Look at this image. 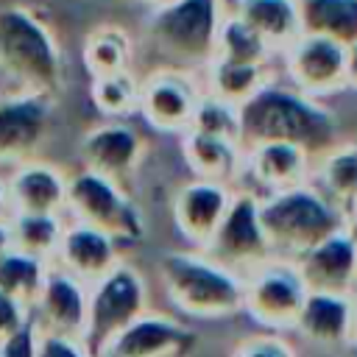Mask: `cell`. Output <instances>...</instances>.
<instances>
[{
  "mask_svg": "<svg viewBox=\"0 0 357 357\" xmlns=\"http://www.w3.org/2000/svg\"><path fill=\"white\" fill-rule=\"evenodd\" d=\"M296 268L307 290L324 293H354L357 290V234L343 226L298 254Z\"/></svg>",
  "mask_w": 357,
  "mask_h": 357,
  "instance_id": "16",
  "label": "cell"
},
{
  "mask_svg": "<svg viewBox=\"0 0 357 357\" xmlns=\"http://www.w3.org/2000/svg\"><path fill=\"white\" fill-rule=\"evenodd\" d=\"M346 89L357 92V42L346 45Z\"/></svg>",
  "mask_w": 357,
  "mask_h": 357,
  "instance_id": "37",
  "label": "cell"
},
{
  "mask_svg": "<svg viewBox=\"0 0 357 357\" xmlns=\"http://www.w3.org/2000/svg\"><path fill=\"white\" fill-rule=\"evenodd\" d=\"M307 284L293 259L271 257L243 276V312L268 329H293Z\"/></svg>",
  "mask_w": 357,
  "mask_h": 357,
  "instance_id": "9",
  "label": "cell"
},
{
  "mask_svg": "<svg viewBox=\"0 0 357 357\" xmlns=\"http://www.w3.org/2000/svg\"><path fill=\"white\" fill-rule=\"evenodd\" d=\"M310 173H312V153L296 142L265 139L245 145L243 178H251V190H257L259 195L310 181Z\"/></svg>",
  "mask_w": 357,
  "mask_h": 357,
  "instance_id": "20",
  "label": "cell"
},
{
  "mask_svg": "<svg viewBox=\"0 0 357 357\" xmlns=\"http://www.w3.org/2000/svg\"><path fill=\"white\" fill-rule=\"evenodd\" d=\"M64 50L53 25L25 3L0 6V95H59Z\"/></svg>",
  "mask_w": 357,
  "mask_h": 357,
  "instance_id": "2",
  "label": "cell"
},
{
  "mask_svg": "<svg viewBox=\"0 0 357 357\" xmlns=\"http://www.w3.org/2000/svg\"><path fill=\"white\" fill-rule=\"evenodd\" d=\"M64 218L100 229L120 245L137 243L145 234L142 212L126 192V187L86 167H75L67 173Z\"/></svg>",
  "mask_w": 357,
  "mask_h": 357,
  "instance_id": "7",
  "label": "cell"
},
{
  "mask_svg": "<svg viewBox=\"0 0 357 357\" xmlns=\"http://www.w3.org/2000/svg\"><path fill=\"white\" fill-rule=\"evenodd\" d=\"M36 357H86L75 340L36 335Z\"/></svg>",
  "mask_w": 357,
  "mask_h": 357,
  "instance_id": "36",
  "label": "cell"
},
{
  "mask_svg": "<svg viewBox=\"0 0 357 357\" xmlns=\"http://www.w3.org/2000/svg\"><path fill=\"white\" fill-rule=\"evenodd\" d=\"M273 78L271 64H245L229 59H212L201 70V89L226 100V103H245L257 89H262Z\"/></svg>",
  "mask_w": 357,
  "mask_h": 357,
  "instance_id": "25",
  "label": "cell"
},
{
  "mask_svg": "<svg viewBox=\"0 0 357 357\" xmlns=\"http://www.w3.org/2000/svg\"><path fill=\"white\" fill-rule=\"evenodd\" d=\"M25 321H28V310L22 304H17L11 296L0 293V343L6 337H11Z\"/></svg>",
  "mask_w": 357,
  "mask_h": 357,
  "instance_id": "35",
  "label": "cell"
},
{
  "mask_svg": "<svg viewBox=\"0 0 357 357\" xmlns=\"http://www.w3.org/2000/svg\"><path fill=\"white\" fill-rule=\"evenodd\" d=\"M156 271L170 304L190 318L212 321L243 312V276L198 248L165 251Z\"/></svg>",
  "mask_w": 357,
  "mask_h": 357,
  "instance_id": "4",
  "label": "cell"
},
{
  "mask_svg": "<svg viewBox=\"0 0 357 357\" xmlns=\"http://www.w3.org/2000/svg\"><path fill=\"white\" fill-rule=\"evenodd\" d=\"M86 293L89 287L84 282H78L56 265H47L42 287L28 310V321L36 329V335L78 343L86 321Z\"/></svg>",
  "mask_w": 357,
  "mask_h": 357,
  "instance_id": "14",
  "label": "cell"
},
{
  "mask_svg": "<svg viewBox=\"0 0 357 357\" xmlns=\"http://www.w3.org/2000/svg\"><path fill=\"white\" fill-rule=\"evenodd\" d=\"M301 33L329 36L340 45L357 42V0H298Z\"/></svg>",
  "mask_w": 357,
  "mask_h": 357,
  "instance_id": "27",
  "label": "cell"
},
{
  "mask_svg": "<svg viewBox=\"0 0 357 357\" xmlns=\"http://www.w3.org/2000/svg\"><path fill=\"white\" fill-rule=\"evenodd\" d=\"M81 61L89 78L131 70L134 61L131 36L120 25H98L86 33L81 45Z\"/></svg>",
  "mask_w": 357,
  "mask_h": 357,
  "instance_id": "26",
  "label": "cell"
},
{
  "mask_svg": "<svg viewBox=\"0 0 357 357\" xmlns=\"http://www.w3.org/2000/svg\"><path fill=\"white\" fill-rule=\"evenodd\" d=\"M198 343V335L173 315L145 310L131 321L100 357H187Z\"/></svg>",
  "mask_w": 357,
  "mask_h": 357,
  "instance_id": "15",
  "label": "cell"
},
{
  "mask_svg": "<svg viewBox=\"0 0 357 357\" xmlns=\"http://www.w3.org/2000/svg\"><path fill=\"white\" fill-rule=\"evenodd\" d=\"M231 357H296V351L279 335H254L240 340Z\"/></svg>",
  "mask_w": 357,
  "mask_h": 357,
  "instance_id": "33",
  "label": "cell"
},
{
  "mask_svg": "<svg viewBox=\"0 0 357 357\" xmlns=\"http://www.w3.org/2000/svg\"><path fill=\"white\" fill-rule=\"evenodd\" d=\"M190 128L240 142V112L234 103H226L209 92H201V100L195 106V117H192Z\"/></svg>",
  "mask_w": 357,
  "mask_h": 357,
  "instance_id": "32",
  "label": "cell"
},
{
  "mask_svg": "<svg viewBox=\"0 0 357 357\" xmlns=\"http://www.w3.org/2000/svg\"><path fill=\"white\" fill-rule=\"evenodd\" d=\"M215 56L229 59V61H245V64H271L276 53L268 47V42L254 28H248L240 17H234L226 8L220 28H218Z\"/></svg>",
  "mask_w": 357,
  "mask_h": 357,
  "instance_id": "30",
  "label": "cell"
},
{
  "mask_svg": "<svg viewBox=\"0 0 357 357\" xmlns=\"http://www.w3.org/2000/svg\"><path fill=\"white\" fill-rule=\"evenodd\" d=\"M351 301L354 293H324L307 290V298L296 315L293 329H298L307 340L321 346H346L349 324H351Z\"/></svg>",
  "mask_w": 357,
  "mask_h": 357,
  "instance_id": "22",
  "label": "cell"
},
{
  "mask_svg": "<svg viewBox=\"0 0 357 357\" xmlns=\"http://www.w3.org/2000/svg\"><path fill=\"white\" fill-rule=\"evenodd\" d=\"M11 206H8V192H6V178L0 176V223H8Z\"/></svg>",
  "mask_w": 357,
  "mask_h": 357,
  "instance_id": "38",
  "label": "cell"
},
{
  "mask_svg": "<svg viewBox=\"0 0 357 357\" xmlns=\"http://www.w3.org/2000/svg\"><path fill=\"white\" fill-rule=\"evenodd\" d=\"M231 195H234L231 184L192 176L173 195V223H176V231L192 248L201 251L209 243V237L215 234L218 223L223 220Z\"/></svg>",
  "mask_w": 357,
  "mask_h": 357,
  "instance_id": "18",
  "label": "cell"
},
{
  "mask_svg": "<svg viewBox=\"0 0 357 357\" xmlns=\"http://www.w3.org/2000/svg\"><path fill=\"white\" fill-rule=\"evenodd\" d=\"M284 78L293 89L324 100L346 89V45L318 36L298 33L284 50Z\"/></svg>",
  "mask_w": 357,
  "mask_h": 357,
  "instance_id": "12",
  "label": "cell"
},
{
  "mask_svg": "<svg viewBox=\"0 0 357 357\" xmlns=\"http://www.w3.org/2000/svg\"><path fill=\"white\" fill-rule=\"evenodd\" d=\"M226 0H173L145 17V42L162 59L159 67L204 70L215 59Z\"/></svg>",
  "mask_w": 357,
  "mask_h": 357,
  "instance_id": "5",
  "label": "cell"
},
{
  "mask_svg": "<svg viewBox=\"0 0 357 357\" xmlns=\"http://www.w3.org/2000/svg\"><path fill=\"white\" fill-rule=\"evenodd\" d=\"M259 220L273 257L296 259L332 231L349 226L346 212L312 181L259 195Z\"/></svg>",
  "mask_w": 357,
  "mask_h": 357,
  "instance_id": "3",
  "label": "cell"
},
{
  "mask_svg": "<svg viewBox=\"0 0 357 357\" xmlns=\"http://www.w3.org/2000/svg\"><path fill=\"white\" fill-rule=\"evenodd\" d=\"M310 181L343 212L357 201V142H335L312 159Z\"/></svg>",
  "mask_w": 357,
  "mask_h": 357,
  "instance_id": "24",
  "label": "cell"
},
{
  "mask_svg": "<svg viewBox=\"0 0 357 357\" xmlns=\"http://www.w3.org/2000/svg\"><path fill=\"white\" fill-rule=\"evenodd\" d=\"M201 92V81H195L192 73L178 67H156L139 78L137 114H142L153 131L181 137L192 126Z\"/></svg>",
  "mask_w": 357,
  "mask_h": 357,
  "instance_id": "11",
  "label": "cell"
},
{
  "mask_svg": "<svg viewBox=\"0 0 357 357\" xmlns=\"http://www.w3.org/2000/svg\"><path fill=\"white\" fill-rule=\"evenodd\" d=\"M8 248H11V245H8V226L0 223V257H3Z\"/></svg>",
  "mask_w": 357,
  "mask_h": 357,
  "instance_id": "40",
  "label": "cell"
},
{
  "mask_svg": "<svg viewBox=\"0 0 357 357\" xmlns=\"http://www.w3.org/2000/svg\"><path fill=\"white\" fill-rule=\"evenodd\" d=\"M145 137L128 120H100L78 139V167L126 184L145 159Z\"/></svg>",
  "mask_w": 357,
  "mask_h": 357,
  "instance_id": "13",
  "label": "cell"
},
{
  "mask_svg": "<svg viewBox=\"0 0 357 357\" xmlns=\"http://www.w3.org/2000/svg\"><path fill=\"white\" fill-rule=\"evenodd\" d=\"M206 257L223 268L245 276L257 265L273 257L262 220H259V192L251 187H234L229 209L218 223L209 243L201 248Z\"/></svg>",
  "mask_w": 357,
  "mask_h": 357,
  "instance_id": "8",
  "label": "cell"
},
{
  "mask_svg": "<svg viewBox=\"0 0 357 357\" xmlns=\"http://www.w3.org/2000/svg\"><path fill=\"white\" fill-rule=\"evenodd\" d=\"M346 218H349V229H351V231L357 234V201L351 204V209L346 212Z\"/></svg>",
  "mask_w": 357,
  "mask_h": 357,
  "instance_id": "41",
  "label": "cell"
},
{
  "mask_svg": "<svg viewBox=\"0 0 357 357\" xmlns=\"http://www.w3.org/2000/svg\"><path fill=\"white\" fill-rule=\"evenodd\" d=\"M0 357H36V329L25 321L11 337L0 343Z\"/></svg>",
  "mask_w": 357,
  "mask_h": 357,
  "instance_id": "34",
  "label": "cell"
},
{
  "mask_svg": "<svg viewBox=\"0 0 357 357\" xmlns=\"http://www.w3.org/2000/svg\"><path fill=\"white\" fill-rule=\"evenodd\" d=\"M346 346L357 349V293H354V301H351V324H349V340Z\"/></svg>",
  "mask_w": 357,
  "mask_h": 357,
  "instance_id": "39",
  "label": "cell"
},
{
  "mask_svg": "<svg viewBox=\"0 0 357 357\" xmlns=\"http://www.w3.org/2000/svg\"><path fill=\"white\" fill-rule=\"evenodd\" d=\"M67 218L64 215H11L8 218V245L20 254L50 262L61 240Z\"/></svg>",
  "mask_w": 357,
  "mask_h": 357,
  "instance_id": "28",
  "label": "cell"
},
{
  "mask_svg": "<svg viewBox=\"0 0 357 357\" xmlns=\"http://www.w3.org/2000/svg\"><path fill=\"white\" fill-rule=\"evenodd\" d=\"M56 126L53 95H0V176L42 156Z\"/></svg>",
  "mask_w": 357,
  "mask_h": 357,
  "instance_id": "10",
  "label": "cell"
},
{
  "mask_svg": "<svg viewBox=\"0 0 357 357\" xmlns=\"http://www.w3.org/2000/svg\"><path fill=\"white\" fill-rule=\"evenodd\" d=\"M181 156L192 176L198 178H215L223 184H231L243 178V162H245V148L237 139L204 134L195 128H187L181 137Z\"/></svg>",
  "mask_w": 357,
  "mask_h": 357,
  "instance_id": "21",
  "label": "cell"
},
{
  "mask_svg": "<svg viewBox=\"0 0 357 357\" xmlns=\"http://www.w3.org/2000/svg\"><path fill=\"white\" fill-rule=\"evenodd\" d=\"M120 259H123V245L112 234L92 229L86 223L67 220L50 265L61 268L64 273L75 276L89 287L100 276H106Z\"/></svg>",
  "mask_w": 357,
  "mask_h": 357,
  "instance_id": "19",
  "label": "cell"
},
{
  "mask_svg": "<svg viewBox=\"0 0 357 357\" xmlns=\"http://www.w3.org/2000/svg\"><path fill=\"white\" fill-rule=\"evenodd\" d=\"M354 293H357V290H354Z\"/></svg>",
  "mask_w": 357,
  "mask_h": 357,
  "instance_id": "43",
  "label": "cell"
},
{
  "mask_svg": "<svg viewBox=\"0 0 357 357\" xmlns=\"http://www.w3.org/2000/svg\"><path fill=\"white\" fill-rule=\"evenodd\" d=\"M148 307V282L139 268L120 259L106 276L89 284L86 293V321L81 332V351L86 357H100L106 346Z\"/></svg>",
  "mask_w": 357,
  "mask_h": 357,
  "instance_id": "6",
  "label": "cell"
},
{
  "mask_svg": "<svg viewBox=\"0 0 357 357\" xmlns=\"http://www.w3.org/2000/svg\"><path fill=\"white\" fill-rule=\"evenodd\" d=\"M134 3H142L148 8H156V6H165V3H173V0H134Z\"/></svg>",
  "mask_w": 357,
  "mask_h": 357,
  "instance_id": "42",
  "label": "cell"
},
{
  "mask_svg": "<svg viewBox=\"0 0 357 357\" xmlns=\"http://www.w3.org/2000/svg\"><path fill=\"white\" fill-rule=\"evenodd\" d=\"M47 265L50 262H42L36 257H28V254L8 248L0 257V293L11 296L17 304L31 310V304L42 287V279L47 273Z\"/></svg>",
  "mask_w": 357,
  "mask_h": 357,
  "instance_id": "31",
  "label": "cell"
},
{
  "mask_svg": "<svg viewBox=\"0 0 357 357\" xmlns=\"http://www.w3.org/2000/svg\"><path fill=\"white\" fill-rule=\"evenodd\" d=\"M3 178L11 215H64L67 170L47 156L28 159Z\"/></svg>",
  "mask_w": 357,
  "mask_h": 357,
  "instance_id": "17",
  "label": "cell"
},
{
  "mask_svg": "<svg viewBox=\"0 0 357 357\" xmlns=\"http://www.w3.org/2000/svg\"><path fill=\"white\" fill-rule=\"evenodd\" d=\"M237 112L243 148L265 139H284L307 148L315 159L318 153L340 142V120L335 109H329L318 98L293 89L287 81L279 84L271 78L245 103H240Z\"/></svg>",
  "mask_w": 357,
  "mask_h": 357,
  "instance_id": "1",
  "label": "cell"
},
{
  "mask_svg": "<svg viewBox=\"0 0 357 357\" xmlns=\"http://www.w3.org/2000/svg\"><path fill=\"white\" fill-rule=\"evenodd\" d=\"M139 78L134 70L89 78V103L103 120H128L137 112Z\"/></svg>",
  "mask_w": 357,
  "mask_h": 357,
  "instance_id": "29",
  "label": "cell"
},
{
  "mask_svg": "<svg viewBox=\"0 0 357 357\" xmlns=\"http://www.w3.org/2000/svg\"><path fill=\"white\" fill-rule=\"evenodd\" d=\"M226 8L254 28L273 53H282L298 33V0H226Z\"/></svg>",
  "mask_w": 357,
  "mask_h": 357,
  "instance_id": "23",
  "label": "cell"
}]
</instances>
